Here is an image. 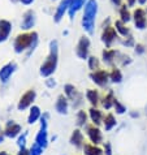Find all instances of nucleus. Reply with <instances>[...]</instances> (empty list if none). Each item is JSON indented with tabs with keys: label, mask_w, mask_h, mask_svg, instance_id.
I'll return each instance as SVG.
<instances>
[{
	"label": "nucleus",
	"mask_w": 147,
	"mask_h": 155,
	"mask_svg": "<svg viewBox=\"0 0 147 155\" xmlns=\"http://www.w3.org/2000/svg\"><path fill=\"white\" fill-rule=\"evenodd\" d=\"M37 45H38V34L35 31H25L16 37L13 46L17 54H22L26 50L33 51Z\"/></svg>",
	"instance_id": "f257e3e1"
},
{
	"label": "nucleus",
	"mask_w": 147,
	"mask_h": 155,
	"mask_svg": "<svg viewBox=\"0 0 147 155\" xmlns=\"http://www.w3.org/2000/svg\"><path fill=\"white\" fill-rule=\"evenodd\" d=\"M96 13H98V2L96 0H87V3L85 4L83 16H82V26L89 34L94 33Z\"/></svg>",
	"instance_id": "f03ea898"
},
{
	"label": "nucleus",
	"mask_w": 147,
	"mask_h": 155,
	"mask_svg": "<svg viewBox=\"0 0 147 155\" xmlns=\"http://www.w3.org/2000/svg\"><path fill=\"white\" fill-rule=\"evenodd\" d=\"M57 56H59V50H57V42L52 41L50 43V54L47 56L46 61L41 67V74L44 77L51 76L56 69L57 65Z\"/></svg>",
	"instance_id": "7ed1b4c3"
},
{
	"label": "nucleus",
	"mask_w": 147,
	"mask_h": 155,
	"mask_svg": "<svg viewBox=\"0 0 147 155\" xmlns=\"http://www.w3.org/2000/svg\"><path fill=\"white\" fill-rule=\"evenodd\" d=\"M117 30L115 26H111L109 24H107L103 26V33H102V42L104 43L107 47H111L112 43L117 39Z\"/></svg>",
	"instance_id": "20e7f679"
},
{
	"label": "nucleus",
	"mask_w": 147,
	"mask_h": 155,
	"mask_svg": "<svg viewBox=\"0 0 147 155\" xmlns=\"http://www.w3.org/2000/svg\"><path fill=\"white\" fill-rule=\"evenodd\" d=\"M133 21L138 30H143L147 26V13L143 8H136L133 12Z\"/></svg>",
	"instance_id": "39448f33"
},
{
	"label": "nucleus",
	"mask_w": 147,
	"mask_h": 155,
	"mask_svg": "<svg viewBox=\"0 0 147 155\" xmlns=\"http://www.w3.org/2000/svg\"><path fill=\"white\" fill-rule=\"evenodd\" d=\"M89 51H90V39L87 37H81V39L77 45L76 48V54L80 59H87L89 58Z\"/></svg>",
	"instance_id": "423d86ee"
},
{
	"label": "nucleus",
	"mask_w": 147,
	"mask_h": 155,
	"mask_svg": "<svg viewBox=\"0 0 147 155\" xmlns=\"http://www.w3.org/2000/svg\"><path fill=\"white\" fill-rule=\"evenodd\" d=\"M90 78H91L93 81L96 85L99 86H106L108 84V80H109V73H108L107 71L104 69H98V71H95L93 72L91 74H90Z\"/></svg>",
	"instance_id": "0eeeda50"
},
{
	"label": "nucleus",
	"mask_w": 147,
	"mask_h": 155,
	"mask_svg": "<svg viewBox=\"0 0 147 155\" xmlns=\"http://www.w3.org/2000/svg\"><path fill=\"white\" fill-rule=\"evenodd\" d=\"M35 12L33 9H29L24 13L22 16V22H21V29L22 30H30L33 29V26L35 25Z\"/></svg>",
	"instance_id": "6e6552de"
},
{
	"label": "nucleus",
	"mask_w": 147,
	"mask_h": 155,
	"mask_svg": "<svg viewBox=\"0 0 147 155\" xmlns=\"http://www.w3.org/2000/svg\"><path fill=\"white\" fill-rule=\"evenodd\" d=\"M70 2H72V0H61V2H60L57 9H56V13L54 16V21H55V22H60V21L63 20L64 15H65L67 12L69 11Z\"/></svg>",
	"instance_id": "1a4fd4ad"
},
{
	"label": "nucleus",
	"mask_w": 147,
	"mask_h": 155,
	"mask_svg": "<svg viewBox=\"0 0 147 155\" xmlns=\"http://www.w3.org/2000/svg\"><path fill=\"white\" fill-rule=\"evenodd\" d=\"M34 98H35V91H34V90H29V91H26L22 97H21V99H20L18 110H25V108H28V107L33 103Z\"/></svg>",
	"instance_id": "9d476101"
},
{
	"label": "nucleus",
	"mask_w": 147,
	"mask_h": 155,
	"mask_svg": "<svg viewBox=\"0 0 147 155\" xmlns=\"http://www.w3.org/2000/svg\"><path fill=\"white\" fill-rule=\"evenodd\" d=\"M12 31V24L8 20H0V43L5 42Z\"/></svg>",
	"instance_id": "9b49d317"
},
{
	"label": "nucleus",
	"mask_w": 147,
	"mask_h": 155,
	"mask_svg": "<svg viewBox=\"0 0 147 155\" xmlns=\"http://www.w3.org/2000/svg\"><path fill=\"white\" fill-rule=\"evenodd\" d=\"M87 134H89L90 140H91V142L94 145H98V143H100L102 142V133L95 125L87 127Z\"/></svg>",
	"instance_id": "f8f14e48"
},
{
	"label": "nucleus",
	"mask_w": 147,
	"mask_h": 155,
	"mask_svg": "<svg viewBox=\"0 0 147 155\" xmlns=\"http://www.w3.org/2000/svg\"><path fill=\"white\" fill-rule=\"evenodd\" d=\"M87 3V0H72L70 2V5H69V17L73 18V17L76 16V13L78 12L82 7H85V4Z\"/></svg>",
	"instance_id": "ddd939ff"
},
{
	"label": "nucleus",
	"mask_w": 147,
	"mask_h": 155,
	"mask_svg": "<svg viewBox=\"0 0 147 155\" xmlns=\"http://www.w3.org/2000/svg\"><path fill=\"white\" fill-rule=\"evenodd\" d=\"M15 69H16L15 63H9V64H7V65H4L2 69H0V80H2L3 82L8 81V78H9L11 74L15 72Z\"/></svg>",
	"instance_id": "4468645a"
},
{
	"label": "nucleus",
	"mask_w": 147,
	"mask_h": 155,
	"mask_svg": "<svg viewBox=\"0 0 147 155\" xmlns=\"http://www.w3.org/2000/svg\"><path fill=\"white\" fill-rule=\"evenodd\" d=\"M20 132H21V127L18 125V124H16L15 121H8L5 129H4V133H5V136L11 137V138L16 137Z\"/></svg>",
	"instance_id": "2eb2a0df"
},
{
	"label": "nucleus",
	"mask_w": 147,
	"mask_h": 155,
	"mask_svg": "<svg viewBox=\"0 0 147 155\" xmlns=\"http://www.w3.org/2000/svg\"><path fill=\"white\" fill-rule=\"evenodd\" d=\"M103 61H104L107 65H112L113 64V61L116 60V56L119 55V52L116 50H109V48H107L103 51Z\"/></svg>",
	"instance_id": "dca6fc26"
},
{
	"label": "nucleus",
	"mask_w": 147,
	"mask_h": 155,
	"mask_svg": "<svg viewBox=\"0 0 147 155\" xmlns=\"http://www.w3.org/2000/svg\"><path fill=\"white\" fill-rule=\"evenodd\" d=\"M132 18H133V15L130 13V11H129V7L126 4H122V5L120 7V20L122 21L124 24H128Z\"/></svg>",
	"instance_id": "f3484780"
},
{
	"label": "nucleus",
	"mask_w": 147,
	"mask_h": 155,
	"mask_svg": "<svg viewBox=\"0 0 147 155\" xmlns=\"http://www.w3.org/2000/svg\"><path fill=\"white\" fill-rule=\"evenodd\" d=\"M56 110L57 112L60 114H67V110H68V101L64 95H60L57 98V103H56Z\"/></svg>",
	"instance_id": "a211bd4d"
},
{
	"label": "nucleus",
	"mask_w": 147,
	"mask_h": 155,
	"mask_svg": "<svg viewBox=\"0 0 147 155\" xmlns=\"http://www.w3.org/2000/svg\"><path fill=\"white\" fill-rule=\"evenodd\" d=\"M115 29L117 30V33L121 34L122 37H128L129 34H130V30H129V28H126V24H124L121 20H117L115 22Z\"/></svg>",
	"instance_id": "6ab92c4d"
},
{
	"label": "nucleus",
	"mask_w": 147,
	"mask_h": 155,
	"mask_svg": "<svg viewBox=\"0 0 147 155\" xmlns=\"http://www.w3.org/2000/svg\"><path fill=\"white\" fill-rule=\"evenodd\" d=\"M70 141H72L73 145L77 146V147H81V146L83 145V136H82L81 130L76 129V130L73 132V134H72V140Z\"/></svg>",
	"instance_id": "aec40b11"
},
{
	"label": "nucleus",
	"mask_w": 147,
	"mask_h": 155,
	"mask_svg": "<svg viewBox=\"0 0 147 155\" xmlns=\"http://www.w3.org/2000/svg\"><path fill=\"white\" fill-rule=\"evenodd\" d=\"M86 97H87L89 102L91 103L93 106H96L99 103V94H98V91H95V90L89 89L87 91H86Z\"/></svg>",
	"instance_id": "412c9836"
},
{
	"label": "nucleus",
	"mask_w": 147,
	"mask_h": 155,
	"mask_svg": "<svg viewBox=\"0 0 147 155\" xmlns=\"http://www.w3.org/2000/svg\"><path fill=\"white\" fill-rule=\"evenodd\" d=\"M83 150L86 155H102V150L95 145H85Z\"/></svg>",
	"instance_id": "4be33fe9"
},
{
	"label": "nucleus",
	"mask_w": 147,
	"mask_h": 155,
	"mask_svg": "<svg viewBox=\"0 0 147 155\" xmlns=\"http://www.w3.org/2000/svg\"><path fill=\"white\" fill-rule=\"evenodd\" d=\"M90 117H91L93 123L96 124V125H99V124L102 123V112L96 108H91L90 110Z\"/></svg>",
	"instance_id": "5701e85b"
},
{
	"label": "nucleus",
	"mask_w": 147,
	"mask_h": 155,
	"mask_svg": "<svg viewBox=\"0 0 147 155\" xmlns=\"http://www.w3.org/2000/svg\"><path fill=\"white\" fill-rule=\"evenodd\" d=\"M115 125H116L115 116L112 114L106 115V117H104V128H106V130H111V129L113 128Z\"/></svg>",
	"instance_id": "b1692460"
},
{
	"label": "nucleus",
	"mask_w": 147,
	"mask_h": 155,
	"mask_svg": "<svg viewBox=\"0 0 147 155\" xmlns=\"http://www.w3.org/2000/svg\"><path fill=\"white\" fill-rule=\"evenodd\" d=\"M39 116H41V110L38 108L37 106H34L31 111H30V115H29V124H33V123H35L38 119H39Z\"/></svg>",
	"instance_id": "393cba45"
},
{
	"label": "nucleus",
	"mask_w": 147,
	"mask_h": 155,
	"mask_svg": "<svg viewBox=\"0 0 147 155\" xmlns=\"http://www.w3.org/2000/svg\"><path fill=\"white\" fill-rule=\"evenodd\" d=\"M109 80L112 82H121L122 80V74H121V71L117 69V68H113L109 73Z\"/></svg>",
	"instance_id": "a878e982"
},
{
	"label": "nucleus",
	"mask_w": 147,
	"mask_h": 155,
	"mask_svg": "<svg viewBox=\"0 0 147 155\" xmlns=\"http://www.w3.org/2000/svg\"><path fill=\"white\" fill-rule=\"evenodd\" d=\"M115 103V98H113V94L112 93H108L107 95L104 97V99H103V107L107 110H109L112 106H113Z\"/></svg>",
	"instance_id": "bb28decb"
},
{
	"label": "nucleus",
	"mask_w": 147,
	"mask_h": 155,
	"mask_svg": "<svg viewBox=\"0 0 147 155\" xmlns=\"http://www.w3.org/2000/svg\"><path fill=\"white\" fill-rule=\"evenodd\" d=\"M89 68L91 69L93 72L98 71L99 69V60L95 58V56H90L89 58Z\"/></svg>",
	"instance_id": "cd10ccee"
},
{
	"label": "nucleus",
	"mask_w": 147,
	"mask_h": 155,
	"mask_svg": "<svg viewBox=\"0 0 147 155\" xmlns=\"http://www.w3.org/2000/svg\"><path fill=\"white\" fill-rule=\"evenodd\" d=\"M65 94L68 98L70 99H74L77 95V91H76V87L73 85H65Z\"/></svg>",
	"instance_id": "c85d7f7f"
},
{
	"label": "nucleus",
	"mask_w": 147,
	"mask_h": 155,
	"mask_svg": "<svg viewBox=\"0 0 147 155\" xmlns=\"http://www.w3.org/2000/svg\"><path fill=\"white\" fill-rule=\"evenodd\" d=\"M86 119H87V116H86L85 111H80L78 115H77V124H78L80 127L85 125V124H86Z\"/></svg>",
	"instance_id": "c756f323"
},
{
	"label": "nucleus",
	"mask_w": 147,
	"mask_h": 155,
	"mask_svg": "<svg viewBox=\"0 0 147 155\" xmlns=\"http://www.w3.org/2000/svg\"><path fill=\"white\" fill-rule=\"evenodd\" d=\"M43 151V147H41L38 143H34L30 149V155H41Z\"/></svg>",
	"instance_id": "7c9ffc66"
},
{
	"label": "nucleus",
	"mask_w": 147,
	"mask_h": 155,
	"mask_svg": "<svg viewBox=\"0 0 147 155\" xmlns=\"http://www.w3.org/2000/svg\"><path fill=\"white\" fill-rule=\"evenodd\" d=\"M113 106H115V108L116 111H117V114H124L125 112V107L121 104V103L117 101V99H115V103H113Z\"/></svg>",
	"instance_id": "2f4dec72"
},
{
	"label": "nucleus",
	"mask_w": 147,
	"mask_h": 155,
	"mask_svg": "<svg viewBox=\"0 0 147 155\" xmlns=\"http://www.w3.org/2000/svg\"><path fill=\"white\" fill-rule=\"evenodd\" d=\"M122 45L124 46H126V47H132V46H134V38H133V35H129L126 37V41H124L122 42Z\"/></svg>",
	"instance_id": "473e14b6"
},
{
	"label": "nucleus",
	"mask_w": 147,
	"mask_h": 155,
	"mask_svg": "<svg viewBox=\"0 0 147 155\" xmlns=\"http://www.w3.org/2000/svg\"><path fill=\"white\" fill-rule=\"evenodd\" d=\"M136 52L138 55H142L145 52V45H142V43H137L136 45Z\"/></svg>",
	"instance_id": "72a5a7b5"
},
{
	"label": "nucleus",
	"mask_w": 147,
	"mask_h": 155,
	"mask_svg": "<svg viewBox=\"0 0 147 155\" xmlns=\"http://www.w3.org/2000/svg\"><path fill=\"white\" fill-rule=\"evenodd\" d=\"M26 136H28V133H24V136H21L18 138V146L21 149L25 147V140H26Z\"/></svg>",
	"instance_id": "f704fd0d"
},
{
	"label": "nucleus",
	"mask_w": 147,
	"mask_h": 155,
	"mask_svg": "<svg viewBox=\"0 0 147 155\" xmlns=\"http://www.w3.org/2000/svg\"><path fill=\"white\" fill-rule=\"evenodd\" d=\"M111 2L116 7H121V5H122V0H111Z\"/></svg>",
	"instance_id": "c9c22d12"
},
{
	"label": "nucleus",
	"mask_w": 147,
	"mask_h": 155,
	"mask_svg": "<svg viewBox=\"0 0 147 155\" xmlns=\"http://www.w3.org/2000/svg\"><path fill=\"white\" fill-rule=\"evenodd\" d=\"M35 0H20V3H22L24 5H30V4H33Z\"/></svg>",
	"instance_id": "e433bc0d"
},
{
	"label": "nucleus",
	"mask_w": 147,
	"mask_h": 155,
	"mask_svg": "<svg viewBox=\"0 0 147 155\" xmlns=\"http://www.w3.org/2000/svg\"><path fill=\"white\" fill-rule=\"evenodd\" d=\"M18 155H30V151H28V150H26V149H25V147H22V149H21V150H20V153H18Z\"/></svg>",
	"instance_id": "4c0bfd02"
},
{
	"label": "nucleus",
	"mask_w": 147,
	"mask_h": 155,
	"mask_svg": "<svg viewBox=\"0 0 147 155\" xmlns=\"http://www.w3.org/2000/svg\"><path fill=\"white\" fill-rule=\"evenodd\" d=\"M125 2H126L128 7H134V4L137 3V0H125Z\"/></svg>",
	"instance_id": "58836bf2"
},
{
	"label": "nucleus",
	"mask_w": 147,
	"mask_h": 155,
	"mask_svg": "<svg viewBox=\"0 0 147 155\" xmlns=\"http://www.w3.org/2000/svg\"><path fill=\"white\" fill-rule=\"evenodd\" d=\"M106 151H107V155H112V153H111V146H109V143H107V145H106Z\"/></svg>",
	"instance_id": "ea45409f"
},
{
	"label": "nucleus",
	"mask_w": 147,
	"mask_h": 155,
	"mask_svg": "<svg viewBox=\"0 0 147 155\" xmlns=\"http://www.w3.org/2000/svg\"><path fill=\"white\" fill-rule=\"evenodd\" d=\"M4 134H5V133H4V130L2 128H0V142H3V140H4Z\"/></svg>",
	"instance_id": "a19ab883"
},
{
	"label": "nucleus",
	"mask_w": 147,
	"mask_h": 155,
	"mask_svg": "<svg viewBox=\"0 0 147 155\" xmlns=\"http://www.w3.org/2000/svg\"><path fill=\"white\" fill-rule=\"evenodd\" d=\"M137 3L139 4V5H145V4L147 3V0H137Z\"/></svg>",
	"instance_id": "79ce46f5"
},
{
	"label": "nucleus",
	"mask_w": 147,
	"mask_h": 155,
	"mask_svg": "<svg viewBox=\"0 0 147 155\" xmlns=\"http://www.w3.org/2000/svg\"><path fill=\"white\" fill-rule=\"evenodd\" d=\"M0 155H9V154H7L5 151H2V153H0Z\"/></svg>",
	"instance_id": "37998d69"
},
{
	"label": "nucleus",
	"mask_w": 147,
	"mask_h": 155,
	"mask_svg": "<svg viewBox=\"0 0 147 155\" xmlns=\"http://www.w3.org/2000/svg\"><path fill=\"white\" fill-rule=\"evenodd\" d=\"M11 2H13V3H20V0H11Z\"/></svg>",
	"instance_id": "c03bdc74"
}]
</instances>
